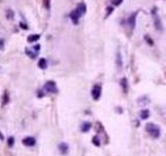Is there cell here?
Here are the masks:
<instances>
[{"instance_id": "cell-1", "label": "cell", "mask_w": 166, "mask_h": 156, "mask_svg": "<svg viewBox=\"0 0 166 156\" xmlns=\"http://www.w3.org/2000/svg\"><path fill=\"white\" fill-rule=\"evenodd\" d=\"M145 130H146V132L152 137H154V138H158V137L160 136V128H159V126L156 125V124H154V123L146 124Z\"/></svg>"}, {"instance_id": "cell-2", "label": "cell", "mask_w": 166, "mask_h": 156, "mask_svg": "<svg viewBox=\"0 0 166 156\" xmlns=\"http://www.w3.org/2000/svg\"><path fill=\"white\" fill-rule=\"evenodd\" d=\"M101 95H102V88L99 84H95L93 90H91V97L93 98V100L97 101V100L100 99Z\"/></svg>"}, {"instance_id": "cell-3", "label": "cell", "mask_w": 166, "mask_h": 156, "mask_svg": "<svg viewBox=\"0 0 166 156\" xmlns=\"http://www.w3.org/2000/svg\"><path fill=\"white\" fill-rule=\"evenodd\" d=\"M82 15H83L82 13L79 12L77 8H75V10H74L73 12H71V14H70V18H71V20L73 21L74 24H78L79 19L81 18Z\"/></svg>"}, {"instance_id": "cell-4", "label": "cell", "mask_w": 166, "mask_h": 156, "mask_svg": "<svg viewBox=\"0 0 166 156\" xmlns=\"http://www.w3.org/2000/svg\"><path fill=\"white\" fill-rule=\"evenodd\" d=\"M44 89H45L48 93H53V94L57 93V91H58L57 90L56 83H55L54 81H48L45 84V86H44Z\"/></svg>"}, {"instance_id": "cell-5", "label": "cell", "mask_w": 166, "mask_h": 156, "mask_svg": "<svg viewBox=\"0 0 166 156\" xmlns=\"http://www.w3.org/2000/svg\"><path fill=\"white\" fill-rule=\"evenodd\" d=\"M24 146H27V147H33L36 145V138L32 136H27L25 137L23 141H22Z\"/></svg>"}, {"instance_id": "cell-6", "label": "cell", "mask_w": 166, "mask_h": 156, "mask_svg": "<svg viewBox=\"0 0 166 156\" xmlns=\"http://www.w3.org/2000/svg\"><path fill=\"white\" fill-rule=\"evenodd\" d=\"M58 150H59L60 154L66 155V154L69 153V145L66 144V143H60L58 145Z\"/></svg>"}, {"instance_id": "cell-7", "label": "cell", "mask_w": 166, "mask_h": 156, "mask_svg": "<svg viewBox=\"0 0 166 156\" xmlns=\"http://www.w3.org/2000/svg\"><path fill=\"white\" fill-rule=\"evenodd\" d=\"M136 16H137V13H133V14L128 18V20H127V22H128V24L131 27V29L134 28L135 25H136Z\"/></svg>"}, {"instance_id": "cell-8", "label": "cell", "mask_w": 166, "mask_h": 156, "mask_svg": "<svg viewBox=\"0 0 166 156\" xmlns=\"http://www.w3.org/2000/svg\"><path fill=\"white\" fill-rule=\"evenodd\" d=\"M116 67L119 70H121V67H123V59H121V55L119 52L116 53Z\"/></svg>"}, {"instance_id": "cell-9", "label": "cell", "mask_w": 166, "mask_h": 156, "mask_svg": "<svg viewBox=\"0 0 166 156\" xmlns=\"http://www.w3.org/2000/svg\"><path fill=\"white\" fill-rule=\"evenodd\" d=\"M154 22H155V26H156V28L158 29V30H162V29H163V27H162V24H161V21H160V19L158 18V16H157V15H155V16H154Z\"/></svg>"}, {"instance_id": "cell-10", "label": "cell", "mask_w": 166, "mask_h": 156, "mask_svg": "<svg viewBox=\"0 0 166 156\" xmlns=\"http://www.w3.org/2000/svg\"><path fill=\"white\" fill-rule=\"evenodd\" d=\"M90 128H91V124L89 122H85V123H83L81 125V131L82 132H88L90 130Z\"/></svg>"}, {"instance_id": "cell-11", "label": "cell", "mask_w": 166, "mask_h": 156, "mask_svg": "<svg viewBox=\"0 0 166 156\" xmlns=\"http://www.w3.org/2000/svg\"><path fill=\"white\" fill-rule=\"evenodd\" d=\"M121 88H123V93H125V94L128 93V80H127V78H123V79H121Z\"/></svg>"}, {"instance_id": "cell-12", "label": "cell", "mask_w": 166, "mask_h": 156, "mask_svg": "<svg viewBox=\"0 0 166 156\" xmlns=\"http://www.w3.org/2000/svg\"><path fill=\"white\" fill-rule=\"evenodd\" d=\"M40 34H31L27 38V42L28 43H33V42H38L40 40Z\"/></svg>"}, {"instance_id": "cell-13", "label": "cell", "mask_w": 166, "mask_h": 156, "mask_svg": "<svg viewBox=\"0 0 166 156\" xmlns=\"http://www.w3.org/2000/svg\"><path fill=\"white\" fill-rule=\"evenodd\" d=\"M149 111L147 109H142V110L140 111V119L141 120H146L149 119Z\"/></svg>"}, {"instance_id": "cell-14", "label": "cell", "mask_w": 166, "mask_h": 156, "mask_svg": "<svg viewBox=\"0 0 166 156\" xmlns=\"http://www.w3.org/2000/svg\"><path fill=\"white\" fill-rule=\"evenodd\" d=\"M76 8L79 11V12L82 13V14H85V12H86V5H85V3H83V2L79 3V4L77 5Z\"/></svg>"}, {"instance_id": "cell-15", "label": "cell", "mask_w": 166, "mask_h": 156, "mask_svg": "<svg viewBox=\"0 0 166 156\" xmlns=\"http://www.w3.org/2000/svg\"><path fill=\"white\" fill-rule=\"evenodd\" d=\"M38 65L40 69H46L47 68V60H46V58H40V60H38Z\"/></svg>"}, {"instance_id": "cell-16", "label": "cell", "mask_w": 166, "mask_h": 156, "mask_svg": "<svg viewBox=\"0 0 166 156\" xmlns=\"http://www.w3.org/2000/svg\"><path fill=\"white\" fill-rule=\"evenodd\" d=\"M8 101H10V97H8V94H7V92L5 91L4 95H3V105H5V104H6Z\"/></svg>"}, {"instance_id": "cell-17", "label": "cell", "mask_w": 166, "mask_h": 156, "mask_svg": "<svg viewBox=\"0 0 166 156\" xmlns=\"http://www.w3.org/2000/svg\"><path fill=\"white\" fill-rule=\"evenodd\" d=\"M93 144H95L96 146H98V147H99L100 145H101V143H100L99 136H93Z\"/></svg>"}, {"instance_id": "cell-18", "label": "cell", "mask_w": 166, "mask_h": 156, "mask_svg": "<svg viewBox=\"0 0 166 156\" xmlns=\"http://www.w3.org/2000/svg\"><path fill=\"white\" fill-rule=\"evenodd\" d=\"M14 143H15V138H14V136L8 137V141H7V145H8V147H13Z\"/></svg>"}, {"instance_id": "cell-19", "label": "cell", "mask_w": 166, "mask_h": 156, "mask_svg": "<svg viewBox=\"0 0 166 156\" xmlns=\"http://www.w3.org/2000/svg\"><path fill=\"white\" fill-rule=\"evenodd\" d=\"M112 12H113V7H111V6H108V7H107V14H106V17L109 16V14H111Z\"/></svg>"}, {"instance_id": "cell-20", "label": "cell", "mask_w": 166, "mask_h": 156, "mask_svg": "<svg viewBox=\"0 0 166 156\" xmlns=\"http://www.w3.org/2000/svg\"><path fill=\"white\" fill-rule=\"evenodd\" d=\"M121 2H123V0H113V3L115 5H119Z\"/></svg>"}, {"instance_id": "cell-21", "label": "cell", "mask_w": 166, "mask_h": 156, "mask_svg": "<svg viewBox=\"0 0 166 156\" xmlns=\"http://www.w3.org/2000/svg\"><path fill=\"white\" fill-rule=\"evenodd\" d=\"M145 39H146V40H147V43H149V45H153V44H154V43H153V40H149V37H145Z\"/></svg>"}, {"instance_id": "cell-22", "label": "cell", "mask_w": 166, "mask_h": 156, "mask_svg": "<svg viewBox=\"0 0 166 156\" xmlns=\"http://www.w3.org/2000/svg\"><path fill=\"white\" fill-rule=\"evenodd\" d=\"M20 25H21V27L22 28H24V29H27L28 27L26 26V24H24V23H20Z\"/></svg>"}, {"instance_id": "cell-23", "label": "cell", "mask_w": 166, "mask_h": 156, "mask_svg": "<svg viewBox=\"0 0 166 156\" xmlns=\"http://www.w3.org/2000/svg\"><path fill=\"white\" fill-rule=\"evenodd\" d=\"M0 138H1V140H3V135L1 134V133H0Z\"/></svg>"}]
</instances>
